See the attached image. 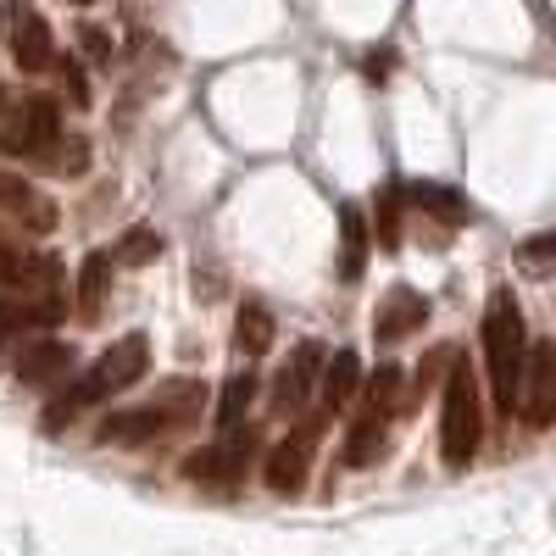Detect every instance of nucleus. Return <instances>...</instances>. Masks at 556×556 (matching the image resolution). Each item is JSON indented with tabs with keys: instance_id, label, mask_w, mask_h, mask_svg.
Returning a JSON list of instances; mask_svg holds the SVG:
<instances>
[{
	"instance_id": "nucleus-15",
	"label": "nucleus",
	"mask_w": 556,
	"mask_h": 556,
	"mask_svg": "<svg viewBox=\"0 0 556 556\" xmlns=\"http://www.w3.org/2000/svg\"><path fill=\"white\" fill-rule=\"evenodd\" d=\"M167 429H173L167 412L151 401V406H134V412L106 417V424H101V440H112V445H146V440H156V434H167Z\"/></svg>"
},
{
	"instance_id": "nucleus-27",
	"label": "nucleus",
	"mask_w": 556,
	"mask_h": 556,
	"mask_svg": "<svg viewBox=\"0 0 556 556\" xmlns=\"http://www.w3.org/2000/svg\"><path fill=\"white\" fill-rule=\"evenodd\" d=\"M39 162H51L56 173H84V139H67V134H62V139H56V146L45 151Z\"/></svg>"
},
{
	"instance_id": "nucleus-23",
	"label": "nucleus",
	"mask_w": 556,
	"mask_h": 556,
	"mask_svg": "<svg viewBox=\"0 0 556 556\" xmlns=\"http://www.w3.org/2000/svg\"><path fill=\"white\" fill-rule=\"evenodd\" d=\"M251 395H256V379H251V374H240V379H228V384H223V401H217V429H223V434L245 429V406H251Z\"/></svg>"
},
{
	"instance_id": "nucleus-11",
	"label": "nucleus",
	"mask_w": 556,
	"mask_h": 556,
	"mask_svg": "<svg viewBox=\"0 0 556 556\" xmlns=\"http://www.w3.org/2000/svg\"><path fill=\"white\" fill-rule=\"evenodd\" d=\"M146 367H151V340L146 334H123L89 374H96V384L112 395V390H128V384H139L146 379Z\"/></svg>"
},
{
	"instance_id": "nucleus-10",
	"label": "nucleus",
	"mask_w": 556,
	"mask_h": 556,
	"mask_svg": "<svg viewBox=\"0 0 556 556\" xmlns=\"http://www.w3.org/2000/svg\"><path fill=\"white\" fill-rule=\"evenodd\" d=\"M0 217H12L17 228H28V235H51L56 228V201H45L28 178L0 167Z\"/></svg>"
},
{
	"instance_id": "nucleus-4",
	"label": "nucleus",
	"mask_w": 556,
	"mask_h": 556,
	"mask_svg": "<svg viewBox=\"0 0 556 556\" xmlns=\"http://www.w3.org/2000/svg\"><path fill=\"white\" fill-rule=\"evenodd\" d=\"M62 139V117L51 96H7L0 89V151L7 156H45Z\"/></svg>"
},
{
	"instance_id": "nucleus-13",
	"label": "nucleus",
	"mask_w": 556,
	"mask_h": 556,
	"mask_svg": "<svg viewBox=\"0 0 556 556\" xmlns=\"http://www.w3.org/2000/svg\"><path fill=\"white\" fill-rule=\"evenodd\" d=\"M12 56H17V67L23 73H45L51 67V56H56V45H51V23H45L34 7H12Z\"/></svg>"
},
{
	"instance_id": "nucleus-2",
	"label": "nucleus",
	"mask_w": 556,
	"mask_h": 556,
	"mask_svg": "<svg viewBox=\"0 0 556 556\" xmlns=\"http://www.w3.org/2000/svg\"><path fill=\"white\" fill-rule=\"evenodd\" d=\"M523 362H529V334H523V312L513 290H495L484 312V367H490V390L501 412H518L523 390Z\"/></svg>"
},
{
	"instance_id": "nucleus-29",
	"label": "nucleus",
	"mask_w": 556,
	"mask_h": 556,
	"mask_svg": "<svg viewBox=\"0 0 556 556\" xmlns=\"http://www.w3.org/2000/svg\"><path fill=\"white\" fill-rule=\"evenodd\" d=\"M0 362H7V345H0Z\"/></svg>"
},
{
	"instance_id": "nucleus-7",
	"label": "nucleus",
	"mask_w": 556,
	"mask_h": 556,
	"mask_svg": "<svg viewBox=\"0 0 556 556\" xmlns=\"http://www.w3.org/2000/svg\"><path fill=\"white\" fill-rule=\"evenodd\" d=\"M518 417L534 429L556 424V345H529L523 362V390H518Z\"/></svg>"
},
{
	"instance_id": "nucleus-30",
	"label": "nucleus",
	"mask_w": 556,
	"mask_h": 556,
	"mask_svg": "<svg viewBox=\"0 0 556 556\" xmlns=\"http://www.w3.org/2000/svg\"><path fill=\"white\" fill-rule=\"evenodd\" d=\"M78 7H84V0H78Z\"/></svg>"
},
{
	"instance_id": "nucleus-22",
	"label": "nucleus",
	"mask_w": 556,
	"mask_h": 556,
	"mask_svg": "<svg viewBox=\"0 0 556 556\" xmlns=\"http://www.w3.org/2000/svg\"><path fill=\"white\" fill-rule=\"evenodd\" d=\"M201 401H206V384H195V379H173V384H162V395H156V406L167 412L173 429L195 424V417H201Z\"/></svg>"
},
{
	"instance_id": "nucleus-1",
	"label": "nucleus",
	"mask_w": 556,
	"mask_h": 556,
	"mask_svg": "<svg viewBox=\"0 0 556 556\" xmlns=\"http://www.w3.org/2000/svg\"><path fill=\"white\" fill-rule=\"evenodd\" d=\"M67 317V273L56 256L23 251L17 273L0 285V340L7 334H51Z\"/></svg>"
},
{
	"instance_id": "nucleus-9",
	"label": "nucleus",
	"mask_w": 556,
	"mask_h": 556,
	"mask_svg": "<svg viewBox=\"0 0 556 556\" xmlns=\"http://www.w3.org/2000/svg\"><path fill=\"white\" fill-rule=\"evenodd\" d=\"M12 374L23 384H34V390H51V384H62L73 374V345H62L51 334H28L17 345V356H12Z\"/></svg>"
},
{
	"instance_id": "nucleus-21",
	"label": "nucleus",
	"mask_w": 556,
	"mask_h": 556,
	"mask_svg": "<svg viewBox=\"0 0 556 556\" xmlns=\"http://www.w3.org/2000/svg\"><path fill=\"white\" fill-rule=\"evenodd\" d=\"M235 345L245 351V356H262L267 345H273V312L251 295V301H240V312H235Z\"/></svg>"
},
{
	"instance_id": "nucleus-20",
	"label": "nucleus",
	"mask_w": 556,
	"mask_h": 556,
	"mask_svg": "<svg viewBox=\"0 0 556 556\" xmlns=\"http://www.w3.org/2000/svg\"><path fill=\"white\" fill-rule=\"evenodd\" d=\"M406 201H412V206H424V212H429V217H440V223H451V228L473 223V206L462 201L456 190H445V184H412Z\"/></svg>"
},
{
	"instance_id": "nucleus-18",
	"label": "nucleus",
	"mask_w": 556,
	"mask_h": 556,
	"mask_svg": "<svg viewBox=\"0 0 556 556\" xmlns=\"http://www.w3.org/2000/svg\"><path fill=\"white\" fill-rule=\"evenodd\" d=\"M367 267V217L362 206H340V278L356 285Z\"/></svg>"
},
{
	"instance_id": "nucleus-6",
	"label": "nucleus",
	"mask_w": 556,
	"mask_h": 556,
	"mask_svg": "<svg viewBox=\"0 0 556 556\" xmlns=\"http://www.w3.org/2000/svg\"><path fill=\"white\" fill-rule=\"evenodd\" d=\"M323 417L329 412H317V417H301V424L273 445L267 456V490L278 495H295L306 484V468H312V451H317V434H323Z\"/></svg>"
},
{
	"instance_id": "nucleus-19",
	"label": "nucleus",
	"mask_w": 556,
	"mask_h": 556,
	"mask_svg": "<svg viewBox=\"0 0 556 556\" xmlns=\"http://www.w3.org/2000/svg\"><path fill=\"white\" fill-rule=\"evenodd\" d=\"M356 384H362V362H356V351H334L329 367H323V412H340V406L356 395Z\"/></svg>"
},
{
	"instance_id": "nucleus-16",
	"label": "nucleus",
	"mask_w": 556,
	"mask_h": 556,
	"mask_svg": "<svg viewBox=\"0 0 556 556\" xmlns=\"http://www.w3.org/2000/svg\"><path fill=\"white\" fill-rule=\"evenodd\" d=\"M112 251H89L84 256V273H78V317H89L96 323L101 317V306H106V295H112Z\"/></svg>"
},
{
	"instance_id": "nucleus-24",
	"label": "nucleus",
	"mask_w": 556,
	"mask_h": 556,
	"mask_svg": "<svg viewBox=\"0 0 556 556\" xmlns=\"http://www.w3.org/2000/svg\"><path fill=\"white\" fill-rule=\"evenodd\" d=\"M156 251H162V235H156V228H128V235H123V245L112 251V262H128V267H139V262H156Z\"/></svg>"
},
{
	"instance_id": "nucleus-14",
	"label": "nucleus",
	"mask_w": 556,
	"mask_h": 556,
	"mask_svg": "<svg viewBox=\"0 0 556 556\" xmlns=\"http://www.w3.org/2000/svg\"><path fill=\"white\" fill-rule=\"evenodd\" d=\"M406 406H412L406 374H401L395 362H379L374 374H367V384H362V412H374V417H384V424H390V417L406 412Z\"/></svg>"
},
{
	"instance_id": "nucleus-28",
	"label": "nucleus",
	"mask_w": 556,
	"mask_h": 556,
	"mask_svg": "<svg viewBox=\"0 0 556 556\" xmlns=\"http://www.w3.org/2000/svg\"><path fill=\"white\" fill-rule=\"evenodd\" d=\"M17 262H23V251H12V245H7V235H0V285H7V278L17 273Z\"/></svg>"
},
{
	"instance_id": "nucleus-25",
	"label": "nucleus",
	"mask_w": 556,
	"mask_h": 556,
	"mask_svg": "<svg viewBox=\"0 0 556 556\" xmlns=\"http://www.w3.org/2000/svg\"><path fill=\"white\" fill-rule=\"evenodd\" d=\"M379 240H384V251L401 245V184L379 190Z\"/></svg>"
},
{
	"instance_id": "nucleus-5",
	"label": "nucleus",
	"mask_w": 556,
	"mask_h": 556,
	"mask_svg": "<svg viewBox=\"0 0 556 556\" xmlns=\"http://www.w3.org/2000/svg\"><path fill=\"white\" fill-rule=\"evenodd\" d=\"M251 451H256L251 429H235L228 440H217V445H201V451H190V456H184V479L212 484V490H235V484H240V473H245V462H251Z\"/></svg>"
},
{
	"instance_id": "nucleus-17",
	"label": "nucleus",
	"mask_w": 556,
	"mask_h": 556,
	"mask_svg": "<svg viewBox=\"0 0 556 556\" xmlns=\"http://www.w3.org/2000/svg\"><path fill=\"white\" fill-rule=\"evenodd\" d=\"M384 429H390L384 417L362 412L356 424H351V434H345V468H374V462L390 451V434H384Z\"/></svg>"
},
{
	"instance_id": "nucleus-12",
	"label": "nucleus",
	"mask_w": 556,
	"mask_h": 556,
	"mask_svg": "<svg viewBox=\"0 0 556 556\" xmlns=\"http://www.w3.org/2000/svg\"><path fill=\"white\" fill-rule=\"evenodd\" d=\"M424 323H429V301L417 295V290H406V285H395V290L379 301V317H374V340H379V345H395V340L417 334Z\"/></svg>"
},
{
	"instance_id": "nucleus-8",
	"label": "nucleus",
	"mask_w": 556,
	"mask_h": 556,
	"mask_svg": "<svg viewBox=\"0 0 556 556\" xmlns=\"http://www.w3.org/2000/svg\"><path fill=\"white\" fill-rule=\"evenodd\" d=\"M317 367H323V345L317 340H301L285 367H278V379H273V412L278 417H301L312 390H317Z\"/></svg>"
},
{
	"instance_id": "nucleus-26",
	"label": "nucleus",
	"mask_w": 556,
	"mask_h": 556,
	"mask_svg": "<svg viewBox=\"0 0 556 556\" xmlns=\"http://www.w3.org/2000/svg\"><path fill=\"white\" fill-rule=\"evenodd\" d=\"M518 267L523 273H551L556 267V228H551V235H540V240H523L518 245Z\"/></svg>"
},
{
	"instance_id": "nucleus-3",
	"label": "nucleus",
	"mask_w": 556,
	"mask_h": 556,
	"mask_svg": "<svg viewBox=\"0 0 556 556\" xmlns=\"http://www.w3.org/2000/svg\"><path fill=\"white\" fill-rule=\"evenodd\" d=\"M479 434H484L479 379H473V367L462 356H451L445 406H440V456H445V468H468V462L479 456Z\"/></svg>"
}]
</instances>
